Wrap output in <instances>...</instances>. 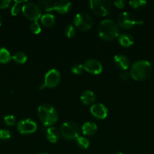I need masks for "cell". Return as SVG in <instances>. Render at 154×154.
<instances>
[{
  "label": "cell",
  "mask_w": 154,
  "mask_h": 154,
  "mask_svg": "<svg viewBox=\"0 0 154 154\" xmlns=\"http://www.w3.org/2000/svg\"><path fill=\"white\" fill-rule=\"evenodd\" d=\"M152 73V66L149 61L140 60L132 65L130 70V75L134 80L143 81L149 78Z\"/></svg>",
  "instance_id": "1"
},
{
  "label": "cell",
  "mask_w": 154,
  "mask_h": 154,
  "mask_svg": "<svg viewBox=\"0 0 154 154\" xmlns=\"http://www.w3.org/2000/svg\"><path fill=\"white\" fill-rule=\"evenodd\" d=\"M119 31L118 24L112 20L107 19L101 21L98 27V35L105 41H112L119 37Z\"/></svg>",
  "instance_id": "2"
},
{
  "label": "cell",
  "mask_w": 154,
  "mask_h": 154,
  "mask_svg": "<svg viewBox=\"0 0 154 154\" xmlns=\"http://www.w3.org/2000/svg\"><path fill=\"white\" fill-rule=\"evenodd\" d=\"M39 119L44 126H51L57 123L58 115L55 108L48 104H43L39 106L37 110Z\"/></svg>",
  "instance_id": "3"
},
{
  "label": "cell",
  "mask_w": 154,
  "mask_h": 154,
  "mask_svg": "<svg viewBox=\"0 0 154 154\" xmlns=\"http://www.w3.org/2000/svg\"><path fill=\"white\" fill-rule=\"evenodd\" d=\"M90 8L98 17H106L111 12L113 3L110 0H91Z\"/></svg>",
  "instance_id": "4"
},
{
  "label": "cell",
  "mask_w": 154,
  "mask_h": 154,
  "mask_svg": "<svg viewBox=\"0 0 154 154\" xmlns=\"http://www.w3.org/2000/svg\"><path fill=\"white\" fill-rule=\"evenodd\" d=\"M118 25L123 29H131L134 26L142 25L143 21L138 20L129 12H122L118 16Z\"/></svg>",
  "instance_id": "5"
},
{
  "label": "cell",
  "mask_w": 154,
  "mask_h": 154,
  "mask_svg": "<svg viewBox=\"0 0 154 154\" xmlns=\"http://www.w3.org/2000/svg\"><path fill=\"white\" fill-rule=\"evenodd\" d=\"M60 133L66 140L77 139L79 137L80 129L73 122H66L60 126Z\"/></svg>",
  "instance_id": "6"
},
{
  "label": "cell",
  "mask_w": 154,
  "mask_h": 154,
  "mask_svg": "<svg viewBox=\"0 0 154 154\" xmlns=\"http://www.w3.org/2000/svg\"><path fill=\"white\" fill-rule=\"evenodd\" d=\"M22 13L26 17L33 22L37 21L42 17V11L37 4L27 2L22 6Z\"/></svg>",
  "instance_id": "7"
},
{
  "label": "cell",
  "mask_w": 154,
  "mask_h": 154,
  "mask_svg": "<svg viewBox=\"0 0 154 154\" xmlns=\"http://www.w3.org/2000/svg\"><path fill=\"white\" fill-rule=\"evenodd\" d=\"M73 23L78 29L88 31L93 26V20L88 14L81 12L77 14L73 19Z\"/></svg>",
  "instance_id": "8"
},
{
  "label": "cell",
  "mask_w": 154,
  "mask_h": 154,
  "mask_svg": "<svg viewBox=\"0 0 154 154\" xmlns=\"http://www.w3.org/2000/svg\"><path fill=\"white\" fill-rule=\"evenodd\" d=\"M18 130L21 134H31L33 133L37 129V125L33 120L30 119H24L18 122L17 125Z\"/></svg>",
  "instance_id": "9"
},
{
  "label": "cell",
  "mask_w": 154,
  "mask_h": 154,
  "mask_svg": "<svg viewBox=\"0 0 154 154\" xmlns=\"http://www.w3.org/2000/svg\"><path fill=\"white\" fill-rule=\"evenodd\" d=\"M60 81V74L58 70L55 69H51L46 73L45 76V87L53 88L57 87Z\"/></svg>",
  "instance_id": "10"
},
{
  "label": "cell",
  "mask_w": 154,
  "mask_h": 154,
  "mask_svg": "<svg viewBox=\"0 0 154 154\" xmlns=\"http://www.w3.org/2000/svg\"><path fill=\"white\" fill-rule=\"evenodd\" d=\"M83 69L88 73L92 75H99L102 72V64L98 60L95 59H90L85 61L83 64Z\"/></svg>",
  "instance_id": "11"
},
{
  "label": "cell",
  "mask_w": 154,
  "mask_h": 154,
  "mask_svg": "<svg viewBox=\"0 0 154 154\" xmlns=\"http://www.w3.org/2000/svg\"><path fill=\"white\" fill-rule=\"evenodd\" d=\"M90 111L92 115L96 118L100 119V120H104L107 117L108 111L106 108L105 105L101 103L94 104L90 108Z\"/></svg>",
  "instance_id": "12"
},
{
  "label": "cell",
  "mask_w": 154,
  "mask_h": 154,
  "mask_svg": "<svg viewBox=\"0 0 154 154\" xmlns=\"http://www.w3.org/2000/svg\"><path fill=\"white\" fill-rule=\"evenodd\" d=\"M113 63L117 69L122 71H126L130 66V61L128 58L122 54L115 56L113 58Z\"/></svg>",
  "instance_id": "13"
},
{
  "label": "cell",
  "mask_w": 154,
  "mask_h": 154,
  "mask_svg": "<svg viewBox=\"0 0 154 154\" xmlns=\"http://www.w3.org/2000/svg\"><path fill=\"white\" fill-rule=\"evenodd\" d=\"M72 8V3L67 0H58L57 2H54V8L53 11H56L57 13L66 14L69 11V10Z\"/></svg>",
  "instance_id": "14"
},
{
  "label": "cell",
  "mask_w": 154,
  "mask_h": 154,
  "mask_svg": "<svg viewBox=\"0 0 154 154\" xmlns=\"http://www.w3.org/2000/svg\"><path fill=\"white\" fill-rule=\"evenodd\" d=\"M97 125L93 122H86L82 126V132L83 135L87 136H91L95 135L97 132Z\"/></svg>",
  "instance_id": "15"
},
{
  "label": "cell",
  "mask_w": 154,
  "mask_h": 154,
  "mask_svg": "<svg viewBox=\"0 0 154 154\" xmlns=\"http://www.w3.org/2000/svg\"><path fill=\"white\" fill-rule=\"evenodd\" d=\"M95 99H96V97H95V93L91 91V90H86L80 96V99H81L82 102L86 105L93 104L95 102Z\"/></svg>",
  "instance_id": "16"
},
{
  "label": "cell",
  "mask_w": 154,
  "mask_h": 154,
  "mask_svg": "<svg viewBox=\"0 0 154 154\" xmlns=\"http://www.w3.org/2000/svg\"><path fill=\"white\" fill-rule=\"evenodd\" d=\"M46 138L51 143H57L60 139V133L55 127H49L46 131Z\"/></svg>",
  "instance_id": "17"
},
{
  "label": "cell",
  "mask_w": 154,
  "mask_h": 154,
  "mask_svg": "<svg viewBox=\"0 0 154 154\" xmlns=\"http://www.w3.org/2000/svg\"><path fill=\"white\" fill-rule=\"evenodd\" d=\"M119 42L122 46L129 48L134 44V38L128 33H123L119 35Z\"/></svg>",
  "instance_id": "18"
},
{
  "label": "cell",
  "mask_w": 154,
  "mask_h": 154,
  "mask_svg": "<svg viewBox=\"0 0 154 154\" xmlns=\"http://www.w3.org/2000/svg\"><path fill=\"white\" fill-rule=\"evenodd\" d=\"M41 23L44 26L51 27L55 23V18H54V15L51 14H45L41 17Z\"/></svg>",
  "instance_id": "19"
},
{
  "label": "cell",
  "mask_w": 154,
  "mask_h": 154,
  "mask_svg": "<svg viewBox=\"0 0 154 154\" xmlns=\"http://www.w3.org/2000/svg\"><path fill=\"white\" fill-rule=\"evenodd\" d=\"M12 57L10 52L5 48H0V63L6 64L11 60Z\"/></svg>",
  "instance_id": "20"
},
{
  "label": "cell",
  "mask_w": 154,
  "mask_h": 154,
  "mask_svg": "<svg viewBox=\"0 0 154 154\" xmlns=\"http://www.w3.org/2000/svg\"><path fill=\"white\" fill-rule=\"evenodd\" d=\"M27 2V1H18V0H15L14 4L11 7V14L13 16H17V15L19 14L20 12L22 11V6L21 5V4L24 5Z\"/></svg>",
  "instance_id": "21"
},
{
  "label": "cell",
  "mask_w": 154,
  "mask_h": 154,
  "mask_svg": "<svg viewBox=\"0 0 154 154\" xmlns=\"http://www.w3.org/2000/svg\"><path fill=\"white\" fill-rule=\"evenodd\" d=\"M146 5H147V2L144 0H131L129 2V5L132 8L137 11L143 9L146 7Z\"/></svg>",
  "instance_id": "22"
},
{
  "label": "cell",
  "mask_w": 154,
  "mask_h": 154,
  "mask_svg": "<svg viewBox=\"0 0 154 154\" xmlns=\"http://www.w3.org/2000/svg\"><path fill=\"white\" fill-rule=\"evenodd\" d=\"M54 3L52 1H40L38 2V5L39 6L41 10H43L45 12H49L53 11Z\"/></svg>",
  "instance_id": "23"
},
{
  "label": "cell",
  "mask_w": 154,
  "mask_h": 154,
  "mask_svg": "<svg viewBox=\"0 0 154 154\" xmlns=\"http://www.w3.org/2000/svg\"><path fill=\"white\" fill-rule=\"evenodd\" d=\"M12 59L16 62L17 63L19 64H24L27 62V57L24 53L23 52H18L12 57Z\"/></svg>",
  "instance_id": "24"
},
{
  "label": "cell",
  "mask_w": 154,
  "mask_h": 154,
  "mask_svg": "<svg viewBox=\"0 0 154 154\" xmlns=\"http://www.w3.org/2000/svg\"><path fill=\"white\" fill-rule=\"evenodd\" d=\"M76 144L79 148L85 150L90 145V141H89V140L88 138H85V137L79 136L76 139Z\"/></svg>",
  "instance_id": "25"
},
{
  "label": "cell",
  "mask_w": 154,
  "mask_h": 154,
  "mask_svg": "<svg viewBox=\"0 0 154 154\" xmlns=\"http://www.w3.org/2000/svg\"><path fill=\"white\" fill-rule=\"evenodd\" d=\"M30 29L31 30V32L34 34L38 35L42 31V28H41V26L37 21H34V22H32V23L30 24Z\"/></svg>",
  "instance_id": "26"
},
{
  "label": "cell",
  "mask_w": 154,
  "mask_h": 154,
  "mask_svg": "<svg viewBox=\"0 0 154 154\" xmlns=\"http://www.w3.org/2000/svg\"><path fill=\"white\" fill-rule=\"evenodd\" d=\"M64 33L68 38H72L75 36L76 32H75V29L73 26L67 25L66 26V28H65Z\"/></svg>",
  "instance_id": "27"
},
{
  "label": "cell",
  "mask_w": 154,
  "mask_h": 154,
  "mask_svg": "<svg viewBox=\"0 0 154 154\" xmlns=\"http://www.w3.org/2000/svg\"><path fill=\"white\" fill-rule=\"evenodd\" d=\"M83 70H84V69H83V65L82 64H75L74 66H72V67L71 68V71H72V73L77 75H81L82 73Z\"/></svg>",
  "instance_id": "28"
},
{
  "label": "cell",
  "mask_w": 154,
  "mask_h": 154,
  "mask_svg": "<svg viewBox=\"0 0 154 154\" xmlns=\"http://www.w3.org/2000/svg\"><path fill=\"white\" fill-rule=\"evenodd\" d=\"M4 122L7 126H12L16 123V120L13 115H7L4 117Z\"/></svg>",
  "instance_id": "29"
},
{
  "label": "cell",
  "mask_w": 154,
  "mask_h": 154,
  "mask_svg": "<svg viewBox=\"0 0 154 154\" xmlns=\"http://www.w3.org/2000/svg\"><path fill=\"white\" fill-rule=\"evenodd\" d=\"M11 137V132L8 129H0V139L7 140Z\"/></svg>",
  "instance_id": "30"
},
{
  "label": "cell",
  "mask_w": 154,
  "mask_h": 154,
  "mask_svg": "<svg viewBox=\"0 0 154 154\" xmlns=\"http://www.w3.org/2000/svg\"><path fill=\"white\" fill-rule=\"evenodd\" d=\"M11 4V1L10 0H0V9L7 8Z\"/></svg>",
  "instance_id": "31"
},
{
  "label": "cell",
  "mask_w": 154,
  "mask_h": 154,
  "mask_svg": "<svg viewBox=\"0 0 154 154\" xmlns=\"http://www.w3.org/2000/svg\"><path fill=\"white\" fill-rule=\"evenodd\" d=\"M114 5L116 6L117 8L122 9L125 7V5H126V2L125 0H118V1H115L114 2Z\"/></svg>",
  "instance_id": "32"
},
{
  "label": "cell",
  "mask_w": 154,
  "mask_h": 154,
  "mask_svg": "<svg viewBox=\"0 0 154 154\" xmlns=\"http://www.w3.org/2000/svg\"><path fill=\"white\" fill-rule=\"evenodd\" d=\"M130 76H131V75H130V73H128L127 71H123V72H122L119 74V77H120L121 79L123 80V81H127V80L129 79Z\"/></svg>",
  "instance_id": "33"
},
{
  "label": "cell",
  "mask_w": 154,
  "mask_h": 154,
  "mask_svg": "<svg viewBox=\"0 0 154 154\" xmlns=\"http://www.w3.org/2000/svg\"><path fill=\"white\" fill-rule=\"evenodd\" d=\"M2 18L1 15H0V26L2 25Z\"/></svg>",
  "instance_id": "34"
},
{
  "label": "cell",
  "mask_w": 154,
  "mask_h": 154,
  "mask_svg": "<svg viewBox=\"0 0 154 154\" xmlns=\"http://www.w3.org/2000/svg\"><path fill=\"white\" fill-rule=\"evenodd\" d=\"M114 154H124V153H122V152H116V153H115Z\"/></svg>",
  "instance_id": "35"
},
{
  "label": "cell",
  "mask_w": 154,
  "mask_h": 154,
  "mask_svg": "<svg viewBox=\"0 0 154 154\" xmlns=\"http://www.w3.org/2000/svg\"><path fill=\"white\" fill-rule=\"evenodd\" d=\"M39 154H48V153H39Z\"/></svg>",
  "instance_id": "36"
}]
</instances>
